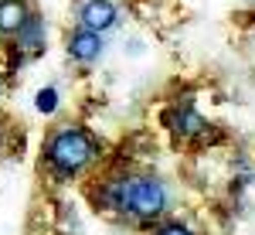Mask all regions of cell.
I'll return each instance as SVG.
<instances>
[{
    "label": "cell",
    "instance_id": "cell-1",
    "mask_svg": "<svg viewBox=\"0 0 255 235\" xmlns=\"http://www.w3.org/2000/svg\"><path fill=\"white\" fill-rule=\"evenodd\" d=\"M102 201L123 215H136L143 222L163 215L167 208V188L157 177H116L102 188Z\"/></svg>",
    "mask_w": 255,
    "mask_h": 235
},
{
    "label": "cell",
    "instance_id": "cell-2",
    "mask_svg": "<svg viewBox=\"0 0 255 235\" xmlns=\"http://www.w3.org/2000/svg\"><path fill=\"white\" fill-rule=\"evenodd\" d=\"M96 140L82 126H61L44 143V160L58 177H75L96 160Z\"/></svg>",
    "mask_w": 255,
    "mask_h": 235
},
{
    "label": "cell",
    "instance_id": "cell-3",
    "mask_svg": "<svg viewBox=\"0 0 255 235\" xmlns=\"http://www.w3.org/2000/svg\"><path fill=\"white\" fill-rule=\"evenodd\" d=\"M119 20V10L113 0H85L79 7V24L82 27H89V31H109L113 24Z\"/></svg>",
    "mask_w": 255,
    "mask_h": 235
},
{
    "label": "cell",
    "instance_id": "cell-4",
    "mask_svg": "<svg viewBox=\"0 0 255 235\" xmlns=\"http://www.w3.org/2000/svg\"><path fill=\"white\" fill-rule=\"evenodd\" d=\"M68 55L75 61H96L102 55V34L99 31H89V27H75L68 34Z\"/></svg>",
    "mask_w": 255,
    "mask_h": 235
},
{
    "label": "cell",
    "instance_id": "cell-5",
    "mask_svg": "<svg viewBox=\"0 0 255 235\" xmlns=\"http://www.w3.org/2000/svg\"><path fill=\"white\" fill-rule=\"evenodd\" d=\"M27 17H31L27 0H0V38H14L27 24Z\"/></svg>",
    "mask_w": 255,
    "mask_h": 235
},
{
    "label": "cell",
    "instance_id": "cell-6",
    "mask_svg": "<svg viewBox=\"0 0 255 235\" xmlns=\"http://www.w3.org/2000/svg\"><path fill=\"white\" fill-rule=\"evenodd\" d=\"M14 38H17V51H24V55H38V51H44V20H41L38 14H31L27 24L20 27Z\"/></svg>",
    "mask_w": 255,
    "mask_h": 235
},
{
    "label": "cell",
    "instance_id": "cell-7",
    "mask_svg": "<svg viewBox=\"0 0 255 235\" xmlns=\"http://www.w3.org/2000/svg\"><path fill=\"white\" fill-rule=\"evenodd\" d=\"M170 130H174L180 140H191L204 130V116H201L197 109H191V106H180L174 116H170Z\"/></svg>",
    "mask_w": 255,
    "mask_h": 235
},
{
    "label": "cell",
    "instance_id": "cell-8",
    "mask_svg": "<svg viewBox=\"0 0 255 235\" xmlns=\"http://www.w3.org/2000/svg\"><path fill=\"white\" fill-rule=\"evenodd\" d=\"M34 109H38V113H44V116H51V113L58 109V89H55V85L38 89V96H34Z\"/></svg>",
    "mask_w": 255,
    "mask_h": 235
},
{
    "label": "cell",
    "instance_id": "cell-9",
    "mask_svg": "<svg viewBox=\"0 0 255 235\" xmlns=\"http://www.w3.org/2000/svg\"><path fill=\"white\" fill-rule=\"evenodd\" d=\"M157 235H194V232H191L187 225H180V222H174V225H163V229H160Z\"/></svg>",
    "mask_w": 255,
    "mask_h": 235
},
{
    "label": "cell",
    "instance_id": "cell-10",
    "mask_svg": "<svg viewBox=\"0 0 255 235\" xmlns=\"http://www.w3.org/2000/svg\"><path fill=\"white\" fill-rule=\"evenodd\" d=\"M0 96H3V78H0Z\"/></svg>",
    "mask_w": 255,
    "mask_h": 235
}]
</instances>
